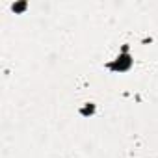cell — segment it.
Returning <instances> with one entry per match:
<instances>
[{
	"instance_id": "obj_1",
	"label": "cell",
	"mask_w": 158,
	"mask_h": 158,
	"mask_svg": "<svg viewBox=\"0 0 158 158\" xmlns=\"http://www.w3.org/2000/svg\"><path fill=\"white\" fill-rule=\"evenodd\" d=\"M110 69H114V71H119V73H123V71H128L130 67H132V58L127 54V52H123V54H119L110 65H108Z\"/></svg>"
},
{
	"instance_id": "obj_2",
	"label": "cell",
	"mask_w": 158,
	"mask_h": 158,
	"mask_svg": "<svg viewBox=\"0 0 158 158\" xmlns=\"http://www.w3.org/2000/svg\"><path fill=\"white\" fill-rule=\"evenodd\" d=\"M80 114H82L84 117H88V115H93V114H95V104H93V102H86V104L80 108Z\"/></svg>"
},
{
	"instance_id": "obj_3",
	"label": "cell",
	"mask_w": 158,
	"mask_h": 158,
	"mask_svg": "<svg viewBox=\"0 0 158 158\" xmlns=\"http://www.w3.org/2000/svg\"><path fill=\"white\" fill-rule=\"evenodd\" d=\"M26 2H19V4H13V11H24L26 10Z\"/></svg>"
}]
</instances>
